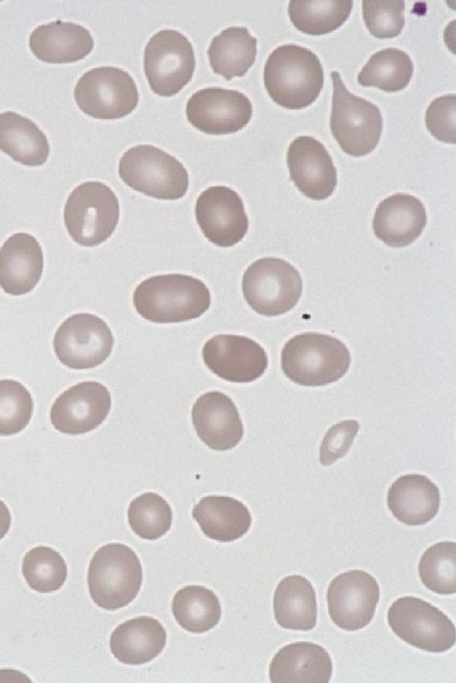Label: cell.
I'll return each mask as SVG.
<instances>
[{
	"instance_id": "1",
	"label": "cell",
	"mask_w": 456,
	"mask_h": 683,
	"mask_svg": "<svg viewBox=\"0 0 456 683\" xmlns=\"http://www.w3.org/2000/svg\"><path fill=\"white\" fill-rule=\"evenodd\" d=\"M133 303L137 313L157 323L182 322L208 310L211 297L200 280L181 273L150 277L135 289Z\"/></svg>"
},
{
	"instance_id": "2",
	"label": "cell",
	"mask_w": 456,
	"mask_h": 683,
	"mask_svg": "<svg viewBox=\"0 0 456 683\" xmlns=\"http://www.w3.org/2000/svg\"><path fill=\"white\" fill-rule=\"evenodd\" d=\"M265 87L272 100L289 110L311 105L324 83L322 65L311 50L282 45L268 56L264 68Z\"/></svg>"
},
{
	"instance_id": "3",
	"label": "cell",
	"mask_w": 456,
	"mask_h": 683,
	"mask_svg": "<svg viewBox=\"0 0 456 683\" xmlns=\"http://www.w3.org/2000/svg\"><path fill=\"white\" fill-rule=\"evenodd\" d=\"M350 352L339 339L305 332L288 340L281 354V370L294 383L320 386L334 383L348 370Z\"/></svg>"
},
{
	"instance_id": "4",
	"label": "cell",
	"mask_w": 456,
	"mask_h": 683,
	"mask_svg": "<svg viewBox=\"0 0 456 683\" xmlns=\"http://www.w3.org/2000/svg\"><path fill=\"white\" fill-rule=\"evenodd\" d=\"M142 581V569L135 552L122 543H109L93 556L87 573L89 593L94 602L106 610H117L131 603Z\"/></svg>"
},
{
	"instance_id": "5",
	"label": "cell",
	"mask_w": 456,
	"mask_h": 683,
	"mask_svg": "<svg viewBox=\"0 0 456 683\" xmlns=\"http://www.w3.org/2000/svg\"><path fill=\"white\" fill-rule=\"evenodd\" d=\"M333 86L330 130L341 150L351 156L370 153L383 128L382 114L374 103L354 95L337 71L330 73Z\"/></svg>"
},
{
	"instance_id": "6",
	"label": "cell",
	"mask_w": 456,
	"mask_h": 683,
	"mask_svg": "<svg viewBox=\"0 0 456 683\" xmlns=\"http://www.w3.org/2000/svg\"><path fill=\"white\" fill-rule=\"evenodd\" d=\"M118 175L134 191L159 199H178L186 194L189 186L183 164L150 144L128 149L119 160Z\"/></svg>"
},
{
	"instance_id": "7",
	"label": "cell",
	"mask_w": 456,
	"mask_h": 683,
	"mask_svg": "<svg viewBox=\"0 0 456 683\" xmlns=\"http://www.w3.org/2000/svg\"><path fill=\"white\" fill-rule=\"evenodd\" d=\"M63 218L75 242L84 247L97 246L110 237L118 223V198L101 182H85L69 195Z\"/></svg>"
},
{
	"instance_id": "8",
	"label": "cell",
	"mask_w": 456,
	"mask_h": 683,
	"mask_svg": "<svg viewBox=\"0 0 456 683\" xmlns=\"http://www.w3.org/2000/svg\"><path fill=\"white\" fill-rule=\"evenodd\" d=\"M303 290L298 271L281 258L265 257L252 263L242 277V293L257 313L277 316L290 311Z\"/></svg>"
},
{
	"instance_id": "9",
	"label": "cell",
	"mask_w": 456,
	"mask_h": 683,
	"mask_svg": "<svg viewBox=\"0 0 456 683\" xmlns=\"http://www.w3.org/2000/svg\"><path fill=\"white\" fill-rule=\"evenodd\" d=\"M387 622L402 640L419 649L442 653L456 641L454 623L430 603L413 597L397 598L387 611Z\"/></svg>"
},
{
	"instance_id": "10",
	"label": "cell",
	"mask_w": 456,
	"mask_h": 683,
	"mask_svg": "<svg viewBox=\"0 0 456 683\" xmlns=\"http://www.w3.org/2000/svg\"><path fill=\"white\" fill-rule=\"evenodd\" d=\"M74 98L78 108L100 119L121 118L132 112L139 100L135 82L122 69L94 68L77 81Z\"/></svg>"
},
{
	"instance_id": "11",
	"label": "cell",
	"mask_w": 456,
	"mask_h": 683,
	"mask_svg": "<svg viewBox=\"0 0 456 683\" xmlns=\"http://www.w3.org/2000/svg\"><path fill=\"white\" fill-rule=\"evenodd\" d=\"M145 75L153 93L177 94L191 78L194 51L188 38L175 29H162L147 43L143 54Z\"/></svg>"
},
{
	"instance_id": "12",
	"label": "cell",
	"mask_w": 456,
	"mask_h": 683,
	"mask_svg": "<svg viewBox=\"0 0 456 683\" xmlns=\"http://www.w3.org/2000/svg\"><path fill=\"white\" fill-rule=\"evenodd\" d=\"M114 345L112 332L100 317L76 313L68 317L53 337V349L59 361L74 370L94 368L110 354Z\"/></svg>"
},
{
	"instance_id": "13",
	"label": "cell",
	"mask_w": 456,
	"mask_h": 683,
	"mask_svg": "<svg viewBox=\"0 0 456 683\" xmlns=\"http://www.w3.org/2000/svg\"><path fill=\"white\" fill-rule=\"evenodd\" d=\"M379 599L376 579L367 572L350 570L337 575L327 591L328 611L339 628L354 631L372 620Z\"/></svg>"
},
{
	"instance_id": "14",
	"label": "cell",
	"mask_w": 456,
	"mask_h": 683,
	"mask_svg": "<svg viewBox=\"0 0 456 683\" xmlns=\"http://www.w3.org/2000/svg\"><path fill=\"white\" fill-rule=\"evenodd\" d=\"M252 112V103L244 94L221 87L200 89L186 104L189 122L208 134L235 133L249 122Z\"/></svg>"
},
{
	"instance_id": "15",
	"label": "cell",
	"mask_w": 456,
	"mask_h": 683,
	"mask_svg": "<svg viewBox=\"0 0 456 683\" xmlns=\"http://www.w3.org/2000/svg\"><path fill=\"white\" fill-rule=\"evenodd\" d=\"M197 223L204 236L218 247L240 242L248 229V219L240 196L226 186H212L198 197Z\"/></svg>"
},
{
	"instance_id": "16",
	"label": "cell",
	"mask_w": 456,
	"mask_h": 683,
	"mask_svg": "<svg viewBox=\"0 0 456 683\" xmlns=\"http://www.w3.org/2000/svg\"><path fill=\"white\" fill-rule=\"evenodd\" d=\"M202 358L213 373L234 383L255 381L268 366L265 349L255 340L240 335L220 334L208 339Z\"/></svg>"
},
{
	"instance_id": "17",
	"label": "cell",
	"mask_w": 456,
	"mask_h": 683,
	"mask_svg": "<svg viewBox=\"0 0 456 683\" xmlns=\"http://www.w3.org/2000/svg\"><path fill=\"white\" fill-rule=\"evenodd\" d=\"M111 406L109 390L96 381H84L61 393L50 411L51 423L59 432L81 435L99 427Z\"/></svg>"
},
{
	"instance_id": "18",
	"label": "cell",
	"mask_w": 456,
	"mask_h": 683,
	"mask_svg": "<svg viewBox=\"0 0 456 683\" xmlns=\"http://www.w3.org/2000/svg\"><path fill=\"white\" fill-rule=\"evenodd\" d=\"M287 165L290 179L307 198L322 200L333 194L337 169L328 150L315 138H295L288 148Z\"/></svg>"
},
{
	"instance_id": "19",
	"label": "cell",
	"mask_w": 456,
	"mask_h": 683,
	"mask_svg": "<svg viewBox=\"0 0 456 683\" xmlns=\"http://www.w3.org/2000/svg\"><path fill=\"white\" fill-rule=\"evenodd\" d=\"M191 420L200 439L216 451L230 450L243 437V424L234 402L218 391L208 392L196 400Z\"/></svg>"
},
{
	"instance_id": "20",
	"label": "cell",
	"mask_w": 456,
	"mask_h": 683,
	"mask_svg": "<svg viewBox=\"0 0 456 683\" xmlns=\"http://www.w3.org/2000/svg\"><path fill=\"white\" fill-rule=\"evenodd\" d=\"M427 224L423 203L415 196L395 193L377 207L372 221L375 236L387 246L406 247L414 242Z\"/></svg>"
},
{
	"instance_id": "21",
	"label": "cell",
	"mask_w": 456,
	"mask_h": 683,
	"mask_svg": "<svg viewBox=\"0 0 456 683\" xmlns=\"http://www.w3.org/2000/svg\"><path fill=\"white\" fill-rule=\"evenodd\" d=\"M43 267L37 240L29 233H14L0 248V287L13 296L27 294L38 283Z\"/></svg>"
},
{
	"instance_id": "22",
	"label": "cell",
	"mask_w": 456,
	"mask_h": 683,
	"mask_svg": "<svg viewBox=\"0 0 456 683\" xmlns=\"http://www.w3.org/2000/svg\"><path fill=\"white\" fill-rule=\"evenodd\" d=\"M333 671L327 650L301 641L281 647L273 657L269 677L273 683H328Z\"/></svg>"
},
{
	"instance_id": "23",
	"label": "cell",
	"mask_w": 456,
	"mask_h": 683,
	"mask_svg": "<svg viewBox=\"0 0 456 683\" xmlns=\"http://www.w3.org/2000/svg\"><path fill=\"white\" fill-rule=\"evenodd\" d=\"M29 47L40 61L69 63L85 58L94 47L91 33L85 27L55 20L37 27L29 37Z\"/></svg>"
},
{
	"instance_id": "24",
	"label": "cell",
	"mask_w": 456,
	"mask_h": 683,
	"mask_svg": "<svg viewBox=\"0 0 456 683\" xmlns=\"http://www.w3.org/2000/svg\"><path fill=\"white\" fill-rule=\"evenodd\" d=\"M387 507L393 516L407 525H422L432 520L440 507V492L428 477L408 474L390 486Z\"/></svg>"
},
{
	"instance_id": "25",
	"label": "cell",
	"mask_w": 456,
	"mask_h": 683,
	"mask_svg": "<svg viewBox=\"0 0 456 683\" xmlns=\"http://www.w3.org/2000/svg\"><path fill=\"white\" fill-rule=\"evenodd\" d=\"M166 642L163 625L155 618L142 615L119 624L110 635V647L120 663L139 665L156 658Z\"/></svg>"
},
{
	"instance_id": "26",
	"label": "cell",
	"mask_w": 456,
	"mask_h": 683,
	"mask_svg": "<svg viewBox=\"0 0 456 683\" xmlns=\"http://www.w3.org/2000/svg\"><path fill=\"white\" fill-rule=\"evenodd\" d=\"M192 517L207 537L221 542L241 538L252 522L250 512L241 501L218 495L202 498L193 507Z\"/></svg>"
},
{
	"instance_id": "27",
	"label": "cell",
	"mask_w": 456,
	"mask_h": 683,
	"mask_svg": "<svg viewBox=\"0 0 456 683\" xmlns=\"http://www.w3.org/2000/svg\"><path fill=\"white\" fill-rule=\"evenodd\" d=\"M273 614L284 629L303 631L314 629L317 621V601L311 582L298 574L281 579L273 595Z\"/></svg>"
},
{
	"instance_id": "28",
	"label": "cell",
	"mask_w": 456,
	"mask_h": 683,
	"mask_svg": "<svg viewBox=\"0 0 456 683\" xmlns=\"http://www.w3.org/2000/svg\"><path fill=\"white\" fill-rule=\"evenodd\" d=\"M0 150L16 162L36 167L46 162L50 147L45 134L33 121L5 111L0 114Z\"/></svg>"
},
{
	"instance_id": "29",
	"label": "cell",
	"mask_w": 456,
	"mask_h": 683,
	"mask_svg": "<svg viewBox=\"0 0 456 683\" xmlns=\"http://www.w3.org/2000/svg\"><path fill=\"white\" fill-rule=\"evenodd\" d=\"M208 54L215 73L227 80L243 77L255 62L256 38L245 27H229L213 37Z\"/></svg>"
},
{
	"instance_id": "30",
	"label": "cell",
	"mask_w": 456,
	"mask_h": 683,
	"mask_svg": "<svg viewBox=\"0 0 456 683\" xmlns=\"http://www.w3.org/2000/svg\"><path fill=\"white\" fill-rule=\"evenodd\" d=\"M172 612L177 623L185 630L203 633L220 621L222 608L217 596L200 585H188L174 596Z\"/></svg>"
},
{
	"instance_id": "31",
	"label": "cell",
	"mask_w": 456,
	"mask_h": 683,
	"mask_svg": "<svg viewBox=\"0 0 456 683\" xmlns=\"http://www.w3.org/2000/svg\"><path fill=\"white\" fill-rule=\"evenodd\" d=\"M413 74V63L404 51L389 47L370 56L357 76L363 86L394 93L404 89Z\"/></svg>"
},
{
	"instance_id": "32",
	"label": "cell",
	"mask_w": 456,
	"mask_h": 683,
	"mask_svg": "<svg viewBox=\"0 0 456 683\" xmlns=\"http://www.w3.org/2000/svg\"><path fill=\"white\" fill-rule=\"evenodd\" d=\"M352 0L289 1L288 13L299 31L321 36L338 29L349 17Z\"/></svg>"
},
{
	"instance_id": "33",
	"label": "cell",
	"mask_w": 456,
	"mask_h": 683,
	"mask_svg": "<svg viewBox=\"0 0 456 683\" xmlns=\"http://www.w3.org/2000/svg\"><path fill=\"white\" fill-rule=\"evenodd\" d=\"M21 570L28 586L40 593L60 589L68 575L67 565L61 554L47 546H37L28 551Z\"/></svg>"
},
{
	"instance_id": "34",
	"label": "cell",
	"mask_w": 456,
	"mask_h": 683,
	"mask_svg": "<svg viewBox=\"0 0 456 683\" xmlns=\"http://www.w3.org/2000/svg\"><path fill=\"white\" fill-rule=\"evenodd\" d=\"M422 583L431 591L449 595L456 591V544L441 541L427 549L419 563Z\"/></svg>"
},
{
	"instance_id": "35",
	"label": "cell",
	"mask_w": 456,
	"mask_h": 683,
	"mask_svg": "<svg viewBox=\"0 0 456 683\" xmlns=\"http://www.w3.org/2000/svg\"><path fill=\"white\" fill-rule=\"evenodd\" d=\"M127 518L135 534L153 541L169 531L173 515L169 504L163 497L154 492H146L130 502Z\"/></svg>"
},
{
	"instance_id": "36",
	"label": "cell",
	"mask_w": 456,
	"mask_h": 683,
	"mask_svg": "<svg viewBox=\"0 0 456 683\" xmlns=\"http://www.w3.org/2000/svg\"><path fill=\"white\" fill-rule=\"evenodd\" d=\"M34 402L28 390L19 381L0 380V435L22 431L29 423Z\"/></svg>"
},
{
	"instance_id": "37",
	"label": "cell",
	"mask_w": 456,
	"mask_h": 683,
	"mask_svg": "<svg viewBox=\"0 0 456 683\" xmlns=\"http://www.w3.org/2000/svg\"><path fill=\"white\" fill-rule=\"evenodd\" d=\"M404 1L362 2V18L370 33L378 38L397 37L404 27Z\"/></svg>"
},
{
	"instance_id": "38",
	"label": "cell",
	"mask_w": 456,
	"mask_h": 683,
	"mask_svg": "<svg viewBox=\"0 0 456 683\" xmlns=\"http://www.w3.org/2000/svg\"><path fill=\"white\" fill-rule=\"evenodd\" d=\"M456 96L447 94L433 100L427 108L425 123L437 140L454 144L456 142Z\"/></svg>"
},
{
	"instance_id": "39",
	"label": "cell",
	"mask_w": 456,
	"mask_h": 683,
	"mask_svg": "<svg viewBox=\"0 0 456 683\" xmlns=\"http://www.w3.org/2000/svg\"><path fill=\"white\" fill-rule=\"evenodd\" d=\"M359 430V423L347 419L333 425L323 437L320 447V462L330 466L344 457Z\"/></svg>"
},
{
	"instance_id": "40",
	"label": "cell",
	"mask_w": 456,
	"mask_h": 683,
	"mask_svg": "<svg viewBox=\"0 0 456 683\" xmlns=\"http://www.w3.org/2000/svg\"><path fill=\"white\" fill-rule=\"evenodd\" d=\"M11 513L3 500H0V540L7 534L11 527Z\"/></svg>"
}]
</instances>
